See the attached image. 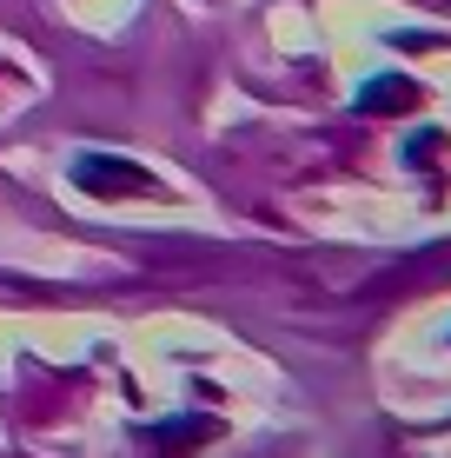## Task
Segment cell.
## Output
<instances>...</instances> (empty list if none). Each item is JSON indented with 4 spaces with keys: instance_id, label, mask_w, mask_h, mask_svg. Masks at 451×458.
I'll use <instances>...</instances> for the list:
<instances>
[{
    "instance_id": "cell-1",
    "label": "cell",
    "mask_w": 451,
    "mask_h": 458,
    "mask_svg": "<svg viewBox=\"0 0 451 458\" xmlns=\"http://www.w3.org/2000/svg\"><path fill=\"white\" fill-rule=\"evenodd\" d=\"M213 432H220V425H213V419H173V425H160V432H153V438H166V445L153 452V458H180V452L206 445Z\"/></svg>"
},
{
    "instance_id": "cell-2",
    "label": "cell",
    "mask_w": 451,
    "mask_h": 458,
    "mask_svg": "<svg viewBox=\"0 0 451 458\" xmlns=\"http://www.w3.org/2000/svg\"><path fill=\"white\" fill-rule=\"evenodd\" d=\"M412 93H405V81H379V87H365V100L359 106H405Z\"/></svg>"
}]
</instances>
